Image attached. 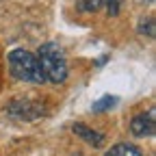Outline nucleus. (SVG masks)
Masks as SVG:
<instances>
[{
    "instance_id": "5",
    "label": "nucleus",
    "mask_w": 156,
    "mask_h": 156,
    "mask_svg": "<svg viewBox=\"0 0 156 156\" xmlns=\"http://www.w3.org/2000/svg\"><path fill=\"white\" fill-rule=\"evenodd\" d=\"M78 136H83V139L87 141V143H91L93 147H100L102 143H104V136L100 134V132H95V130H91L89 126H85V124H74V128H72Z\"/></svg>"
},
{
    "instance_id": "8",
    "label": "nucleus",
    "mask_w": 156,
    "mask_h": 156,
    "mask_svg": "<svg viewBox=\"0 0 156 156\" xmlns=\"http://www.w3.org/2000/svg\"><path fill=\"white\" fill-rule=\"evenodd\" d=\"M76 5L85 13H95L98 9L102 7V0H76Z\"/></svg>"
},
{
    "instance_id": "3",
    "label": "nucleus",
    "mask_w": 156,
    "mask_h": 156,
    "mask_svg": "<svg viewBox=\"0 0 156 156\" xmlns=\"http://www.w3.org/2000/svg\"><path fill=\"white\" fill-rule=\"evenodd\" d=\"M7 113L15 119H22V122H30L37 119V117H44L46 115V106L33 102V100H13L7 104Z\"/></svg>"
},
{
    "instance_id": "10",
    "label": "nucleus",
    "mask_w": 156,
    "mask_h": 156,
    "mask_svg": "<svg viewBox=\"0 0 156 156\" xmlns=\"http://www.w3.org/2000/svg\"><path fill=\"white\" fill-rule=\"evenodd\" d=\"M145 30H147V37H154V20L152 17L147 20V26L141 24V33H145Z\"/></svg>"
},
{
    "instance_id": "6",
    "label": "nucleus",
    "mask_w": 156,
    "mask_h": 156,
    "mask_svg": "<svg viewBox=\"0 0 156 156\" xmlns=\"http://www.w3.org/2000/svg\"><path fill=\"white\" fill-rule=\"evenodd\" d=\"M104 156H143V152L132 143H117L104 152Z\"/></svg>"
},
{
    "instance_id": "4",
    "label": "nucleus",
    "mask_w": 156,
    "mask_h": 156,
    "mask_svg": "<svg viewBox=\"0 0 156 156\" xmlns=\"http://www.w3.org/2000/svg\"><path fill=\"white\" fill-rule=\"evenodd\" d=\"M130 130H132L134 136H152L154 130H156V115H154V108L147 111V113L136 115L134 119L130 122Z\"/></svg>"
},
{
    "instance_id": "9",
    "label": "nucleus",
    "mask_w": 156,
    "mask_h": 156,
    "mask_svg": "<svg viewBox=\"0 0 156 156\" xmlns=\"http://www.w3.org/2000/svg\"><path fill=\"white\" fill-rule=\"evenodd\" d=\"M102 2L106 5V13L111 17L119 15V9H122V0H102Z\"/></svg>"
},
{
    "instance_id": "1",
    "label": "nucleus",
    "mask_w": 156,
    "mask_h": 156,
    "mask_svg": "<svg viewBox=\"0 0 156 156\" xmlns=\"http://www.w3.org/2000/svg\"><path fill=\"white\" fill-rule=\"evenodd\" d=\"M7 61H9L11 76L17 78V80L33 83V85L46 83V76H44L41 65H39V61H37V54H33V52H28L24 48H15V50L9 52Z\"/></svg>"
},
{
    "instance_id": "7",
    "label": "nucleus",
    "mask_w": 156,
    "mask_h": 156,
    "mask_svg": "<svg viewBox=\"0 0 156 156\" xmlns=\"http://www.w3.org/2000/svg\"><path fill=\"white\" fill-rule=\"evenodd\" d=\"M117 104V98L115 95H104L100 98V100H95L93 102V113H102V111H108L111 106Z\"/></svg>"
},
{
    "instance_id": "2",
    "label": "nucleus",
    "mask_w": 156,
    "mask_h": 156,
    "mask_svg": "<svg viewBox=\"0 0 156 156\" xmlns=\"http://www.w3.org/2000/svg\"><path fill=\"white\" fill-rule=\"evenodd\" d=\"M37 61L41 65V72L46 76V80H50L54 85L65 83L67 61H65V52L58 48V44H54V41L41 44V48L37 50Z\"/></svg>"
}]
</instances>
